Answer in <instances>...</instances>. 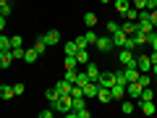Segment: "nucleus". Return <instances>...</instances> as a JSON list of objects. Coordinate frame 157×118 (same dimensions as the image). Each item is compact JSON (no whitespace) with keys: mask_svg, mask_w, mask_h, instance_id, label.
Instances as JSON below:
<instances>
[{"mask_svg":"<svg viewBox=\"0 0 157 118\" xmlns=\"http://www.w3.org/2000/svg\"><path fill=\"white\" fill-rule=\"evenodd\" d=\"M71 81H68V79H60V81H58V84H55V89L58 92H60V95H71Z\"/></svg>","mask_w":157,"mask_h":118,"instance_id":"obj_13","label":"nucleus"},{"mask_svg":"<svg viewBox=\"0 0 157 118\" xmlns=\"http://www.w3.org/2000/svg\"><path fill=\"white\" fill-rule=\"evenodd\" d=\"M52 116H55V110H52V108H50V110H39V118H52Z\"/></svg>","mask_w":157,"mask_h":118,"instance_id":"obj_39","label":"nucleus"},{"mask_svg":"<svg viewBox=\"0 0 157 118\" xmlns=\"http://www.w3.org/2000/svg\"><path fill=\"white\" fill-rule=\"evenodd\" d=\"M131 6L136 11H149V0H131Z\"/></svg>","mask_w":157,"mask_h":118,"instance_id":"obj_23","label":"nucleus"},{"mask_svg":"<svg viewBox=\"0 0 157 118\" xmlns=\"http://www.w3.org/2000/svg\"><path fill=\"white\" fill-rule=\"evenodd\" d=\"M97 100L100 102H110L113 97H110V89H107V87H100V92H97Z\"/></svg>","mask_w":157,"mask_h":118,"instance_id":"obj_20","label":"nucleus"},{"mask_svg":"<svg viewBox=\"0 0 157 118\" xmlns=\"http://www.w3.org/2000/svg\"><path fill=\"white\" fill-rule=\"evenodd\" d=\"M97 84H100V87H107V89H110V87L115 84V73H113V71H102V73H100V81H97Z\"/></svg>","mask_w":157,"mask_h":118,"instance_id":"obj_7","label":"nucleus"},{"mask_svg":"<svg viewBox=\"0 0 157 118\" xmlns=\"http://www.w3.org/2000/svg\"><path fill=\"white\" fill-rule=\"evenodd\" d=\"M105 29H107V34H115L118 29H121V24H118V21H107V24H105Z\"/></svg>","mask_w":157,"mask_h":118,"instance_id":"obj_32","label":"nucleus"},{"mask_svg":"<svg viewBox=\"0 0 157 118\" xmlns=\"http://www.w3.org/2000/svg\"><path fill=\"white\" fill-rule=\"evenodd\" d=\"M73 42H76V47H78V50H86V47H89V45H86V39H84V34H81V37H76Z\"/></svg>","mask_w":157,"mask_h":118,"instance_id":"obj_36","label":"nucleus"},{"mask_svg":"<svg viewBox=\"0 0 157 118\" xmlns=\"http://www.w3.org/2000/svg\"><path fill=\"white\" fill-rule=\"evenodd\" d=\"M110 97L113 100H123L126 97V81H115V84L110 87Z\"/></svg>","mask_w":157,"mask_h":118,"instance_id":"obj_3","label":"nucleus"},{"mask_svg":"<svg viewBox=\"0 0 157 118\" xmlns=\"http://www.w3.org/2000/svg\"><path fill=\"white\" fill-rule=\"evenodd\" d=\"M131 42H134L136 47H144V45H147V34H144V32H136V34H131Z\"/></svg>","mask_w":157,"mask_h":118,"instance_id":"obj_16","label":"nucleus"},{"mask_svg":"<svg viewBox=\"0 0 157 118\" xmlns=\"http://www.w3.org/2000/svg\"><path fill=\"white\" fill-rule=\"evenodd\" d=\"M24 47H11V55H13V61H24Z\"/></svg>","mask_w":157,"mask_h":118,"instance_id":"obj_29","label":"nucleus"},{"mask_svg":"<svg viewBox=\"0 0 157 118\" xmlns=\"http://www.w3.org/2000/svg\"><path fill=\"white\" fill-rule=\"evenodd\" d=\"M149 18H152V24L157 26V8H152V11H149Z\"/></svg>","mask_w":157,"mask_h":118,"instance_id":"obj_41","label":"nucleus"},{"mask_svg":"<svg viewBox=\"0 0 157 118\" xmlns=\"http://www.w3.org/2000/svg\"><path fill=\"white\" fill-rule=\"evenodd\" d=\"M11 13H13V6H11V3H6V6H0V16H11Z\"/></svg>","mask_w":157,"mask_h":118,"instance_id":"obj_35","label":"nucleus"},{"mask_svg":"<svg viewBox=\"0 0 157 118\" xmlns=\"http://www.w3.org/2000/svg\"><path fill=\"white\" fill-rule=\"evenodd\" d=\"M45 39H47V47H55L58 42H60V34H58V29H50V32H45Z\"/></svg>","mask_w":157,"mask_h":118,"instance_id":"obj_11","label":"nucleus"},{"mask_svg":"<svg viewBox=\"0 0 157 118\" xmlns=\"http://www.w3.org/2000/svg\"><path fill=\"white\" fill-rule=\"evenodd\" d=\"M73 116H78V118H89V116H92V113H89V110H86V108H81V110H76V113H73Z\"/></svg>","mask_w":157,"mask_h":118,"instance_id":"obj_38","label":"nucleus"},{"mask_svg":"<svg viewBox=\"0 0 157 118\" xmlns=\"http://www.w3.org/2000/svg\"><path fill=\"white\" fill-rule=\"evenodd\" d=\"M6 3H11V0H0V6H6Z\"/></svg>","mask_w":157,"mask_h":118,"instance_id":"obj_45","label":"nucleus"},{"mask_svg":"<svg viewBox=\"0 0 157 118\" xmlns=\"http://www.w3.org/2000/svg\"><path fill=\"white\" fill-rule=\"evenodd\" d=\"M84 24H86V29H92V26H97V16L92 11H86L84 13Z\"/></svg>","mask_w":157,"mask_h":118,"instance_id":"obj_22","label":"nucleus"},{"mask_svg":"<svg viewBox=\"0 0 157 118\" xmlns=\"http://www.w3.org/2000/svg\"><path fill=\"white\" fill-rule=\"evenodd\" d=\"M123 16H126V21H136V18H139V11H136V8H134V6H131V8H128V11H126V13H123Z\"/></svg>","mask_w":157,"mask_h":118,"instance_id":"obj_28","label":"nucleus"},{"mask_svg":"<svg viewBox=\"0 0 157 118\" xmlns=\"http://www.w3.org/2000/svg\"><path fill=\"white\" fill-rule=\"evenodd\" d=\"M139 108H141L144 116H155V113H157V108H155V102H152V100H139Z\"/></svg>","mask_w":157,"mask_h":118,"instance_id":"obj_9","label":"nucleus"},{"mask_svg":"<svg viewBox=\"0 0 157 118\" xmlns=\"http://www.w3.org/2000/svg\"><path fill=\"white\" fill-rule=\"evenodd\" d=\"M11 66H13L11 50H0V68H11Z\"/></svg>","mask_w":157,"mask_h":118,"instance_id":"obj_10","label":"nucleus"},{"mask_svg":"<svg viewBox=\"0 0 157 118\" xmlns=\"http://www.w3.org/2000/svg\"><path fill=\"white\" fill-rule=\"evenodd\" d=\"M139 100H155V92L149 89V87H144V89H141V97Z\"/></svg>","mask_w":157,"mask_h":118,"instance_id":"obj_33","label":"nucleus"},{"mask_svg":"<svg viewBox=\"0 0 157 118\" xmlns=\"http://www.w3.org/2000/svg\"><path fill=\"white\" fill-rule=\"evenodd\" d=\"M0 97H3V100H11V97H16L13 87H11V84H0Z\"/></svg>","mask_w":157,"mask_h":118,"instance_id":"obj_15","label":"nucleus"},{"mask_svg":"<svg viewBox=\"0 0 157 118\" xmlns=\"http://www.w3.org/2000/svg\"><path fill=\"white\" fill-rule=\"evenodd\" d=\"M152 73H155V76H157V63H155V66H152Z\"/></svg>","mask_w":157,"mask_h":118,"instance_id":"obj_44","label":"nucleus"},{"mask_svg":"<svg viewBox=\"0 0 157 118\" xmlns=\"http://www.w3.org/2000/svg\"><path fill=\"white\" fill-rule=\"evenodd\" d=\"M6 32V16H0V34Z\"/></svg>","mask_w":157,"mask_h":118,"instance_id":"obj_43","label":"nucleus"},{"mask_svg":"<svg viewBox=\"0 0 157 118\" xmlns=\"http://www.w3.org/2000/svg\"><path fill=\"white\" fill-rule=\"evenodd\" d=\"M76 42H66V45H63V53H66V55H76Z\"/></svg>","mask_w":157,"mask_h":118,"instance_id":"obj_27","label":"nucleus"},{"mask_svg":"<svg viewBox=\"0 0 157 118\" xmlns=\"http://www.w3.org/2000/svg\"><path fill=\"white\" fill-rule=\"evenodd\" d=\"M113 8H115L118 13H126L131 8V0H113Z\"/></svg>","mask_w":157,"mask_h":118,"instance_id":"obj_14","label":"nucleus"},{"mask_svg":"<svg viewBox=\"0 0 157 118\" xmlns=\"http://www.w3.org/2000/svg\"><path fill=\"white\" fill-rule=\"evenodd\" d=\"M100 3H110V0H100Z\"/></svg>","mask_w":157,"mask_h":118,"instance_id":"obj_46","label":"nucleus"},{"mask_svg":"<svg viewBox=\"0 0 157 118\" xmlns=\"http://www.w3.org/2000/svg\"><path fill=\"white\" fill-rule=\"evenodd\" d=\"M0 50H11V37L0 34Z\"/></svg>","mask_w":157,"mask_h":118,"instance_id":"obj_31","label":"nucleus"},{"mask_svg":"<svg viewBox=\"0 0 157 118\" xmlns=\"http://www.w3.org/2000/svg\"><path fill=\"white\" fill-rule=\"evenodd\" d=\"M45 97H47L50 102H58V100H60V92H58L55 87H52V89H47V92H45Z\"/></svg>","mask_w":157,"mask_h":118,"instance_id":"obj_25","label":"nucleus"},{"mask_svg":"<svg viewBox=\"0 0 157 118\" xmlns=\"http://www.w3.org/2000/svg\"><path fill=\"white\" fill-rule=\"evenodd\" d=\"M76 63L78 66H86V63H89V53L86 50H76Z\"/></svg>","mask_w":157,"mask_h":118,"instance_id":"obj_19","label":"nucleus"},{"mask_svg":"<svg viewBox=\"0 0 157 118\" xmlns=\"http://www.w3.org/2000/svg\"><path fill=\"white\" fill-rule=\"evenodd\" d=\"M34 50H37L39 55L47 50V39H45V34H42V37H37V42H34Z\"/></svg>","mask_w":157,"mask_h":118,"instance_id":"obj_18","label":"nucleus"},{"mask_svg":"<svg viewBox=\"0 0 157 118\" xmlns=\"http://www.w3.org/2000/svg\"><path fill=\"white\" fill-rule=\"evenodd\" d=\"M13 92H16V97H18V95H24V92H26V87H24V84H16V87H13Z\"/></svg>","mask_w":157,"mask_h":118,"instance_id":"obj_40","label":"nucleus"},{"mask_svg":"<svg viewBox=\"0 0 157 118\" xmlns=\"http://www.w3.org/2000/svg\"><path fill=\"white\" fill-rule=\"evenodd\" d=\"M141 89H144V87H141L139 81H126V95H128L131 100H139V97H141Z\"/></svg>","mask_w":157,"mask_h":118,"instance_id":"obj_2","label":"nucleus"},{"mask_svg":"<svg viewBox=\"0 0 157 118\" xmlns=\"http://www.w3.org/2000/svg\"><path fill=\"white\" fill-rule=\"evenodd\" d=\"M149 61H152V66L157 63V50H152V53H149Z\"/></svg>","mask_w":157,"mask_h":118,"instance_id":"obj_42","label":"nucleus"},{"mask_svg":"<svg viewBox=\"0 0 157 118\" xmlns=\"http://www.w3.org/2000/svg\"><path fill=\"white\" fill-rule=\"evenodd\" d=\"M121 29H123V32L131 37V34H136V32H139V24H136V21H126V24H121Z\"/></svg>","mask_w":157,"mask_h":118,"instance_id":"obj_17","label":"nucleus"},{"mask_svg":"<svg viewBox=\"0 0 157 118\" xmlns=\"http://www.w3.org/2000/svg\"><path fill=\"white\" fill-rule=\"evenodd\" d=\"M110 39H113V47H126V39H128V34H126L123 29H118L115 34H110Z\"/></svg>","mask_w":157,"mask_h":118,"instance_id":"obj_6","label":"nucleus"},{"mask_svg":"<svg viewBox=\"0 0 157 118\" xmlns=\"http://www.w3.org/2000/svg\"><path fill=\"white\" fill-rule=\"evenodd\" d=\"M84 71H86V76H89V81H100V66H97V63H86V66H84Z\"/></svg>","mask_w":157,"mask_h":118,"instance_id":"obj_5","label":"nucleus"},{"mask_svg":"<svg viewBox=\"0 0 157 118\" xmlns=\"http://www.w3.org/2000/svg\"><path fill=\"white\" fill-rule=\"evenodd\" d=\"M97 92H100V84L97 81H86L84 84V97H97Z\"/></svg>","mask_w":157,"mask_h":118,"instance_id":"obj_12","label":"nucleus"},{"mask_svg":"<svg viewBox=\"0 0 157 118\" xmlns=\"http://www.w3.org/2000/svg\"><path fill=\"white\" fill-rule=\"evenodd\" d=\"M118 63H121V66H136V55H134V50H128V47H121Z\"/></svg>","mask_w":157,"mask_h":118,"instance_id":"obj_1","label":"nucleus"},{"mask_svg":"<svg viewBox=\"0 0 157 118\" xmlns=\"http://www.w3.org/2000/svg\"><path fill=\"white\" fill-rule=\"evenodd\" d=\"M37 58H39V53L34 50V47H29V50L24 53V61H26V63H37Z\"/></svg>","mask_w":157,"mask_h":118,"instance_id":"obj_21","label":"nucleus"},{"mask_svg":"<svg viewBox=\"0 0 157 118\" xmlns=\"http://www.w3.org/2000/svg\"><path fill=\"white\" fill-rule=\"evenodd\" d=\"M147 45H152V50H157V32L147 34Z\"/></svg>","mask_w":157,"mask_h":118,"instance_id":"obj_34","label":"nucleus"},{"mask_svg":"<svg viewBox=\"0 0 157 118\" xmlns=\"http://www.w3.org/2000/svg\"><path fill=\"white\" fill-rule=\"evenodd\" d=\"M84 39H86V45H94V42H97V34H94V29H86V32H84Z\"/></svg>","mask_w":157,"mask_h":118,"instance_id":"obj_26","label":"nucleus"},{"mask_svg":"<svg viewBox=\"0 0 157 118\" xmlns=\"http://www.w3.org/2000/svg\"><path fill=\"white\" fill-rule=\"evenodd\" d=\"M94 47H97L100 53H107V50H113V39H110V34H105V37H97Z\"/></svg>","mask_w":157,"mask_h":118,"instance_id":"obj_4","label":"nucleus"},{"mask_svg":"<svg viewBox=\"0 0 157 118\" xmlns=\"http://www.w3.org/2000/svg\"><path fill=\"white\" fill-rule=\"evenodd\" d=\"M71 68H78L76 55H66V71H71Z\"/></svg>","mask_w":157,"mask_h":118,"instance_id":"obj_30","label":"nucleus"},{"mask_svg":"<svg viewBox=\"0 0 157 118\" xmlns=\"http://www.w3.org/2000/svg\"><path fill=\"white\" fill-rule=\"evenodd\" d=\"M21 45H24L21 34H13V37H11V47H21Z\"/></svg>","mask_w":157,"mask_h":118,"instance_id":"obj_37","label":"nucleus"},{"mask_svg":"<svg viewBox=\"0 0 157 118\" xmlns=\"http://www.w3.org/2000/svg\"><path fill=\"white\" fill-rule=\"evenodd\" d=\"M134 110H136V108H134V102H131V100H123V102H121V113L128 116V113H134Z\"/></svg>","mask_w":157,"mask_h":118,"instance_id":"obj_24","label":"nucleus"},{"mask_svg":"<svg viewBox=\"0 0 157 118\" xmlns=\"http://www.w3.org/2000/svg\"><path fill=\"white\" fill-rule=\"evenodd\" d=\"M136 68H139V71H152V61H149L147 53H141V55L136 58Z\"/></svg>","mask_w":157,"mask_h":118,"instance_id":"obj_8","label":"nucleus"}]
</instances>
